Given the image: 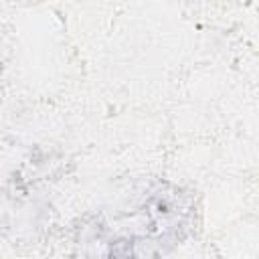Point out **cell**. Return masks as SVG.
<instances>
[{
	"label": "cell",
	"instance_id": "1",
	"mask_svg": "<svg viewBox=\"0 0 259 259\" xmlns=\"http://www.w3.org/2000/svg\"><path fill=\"white\" fill-rule=\"evenodd\" d=\"M190 208L178 190H154L138 210L117 217L105 259H160L186 233Z\"/></svg>",
	"mask_w": 259,
	"mask_h": 259
}]
</instances>
